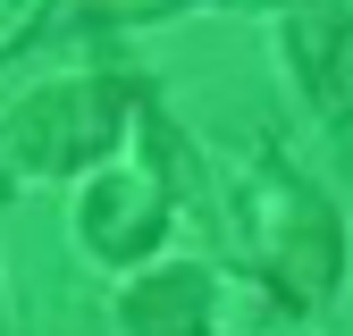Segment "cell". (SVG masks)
<instances>
[{"instance_id":"cell-4","label":"cell","mask_w":353,"mask_h":336,"mask_svg":"<svg viewBox=\"0 0 353 336\" xmlns=\"http://www.w3.org/2000/svg\"><path fill=\"white\" fill-rule=\"evenodd\" d=\"M118 319L135 328V336H202V328L219 319V277H210L202 261L152 269V277H135V286H126Z\"/></svg>"},{"instance_id":"cell-6","label":"cell","mask_w":353,"mask_h":336,"mask_svg":"<svg viewBox=\"0 0 353 336\" xmlns=\"http://www.w3.org/2000/svg\"><path fill=\"white\" fill-rule=\"evenodd\" d=\"M0 25H42V9H0ZM0 51H9V34H0Z\"/></svg>"},{"instance_id":"cell-3","label":"cell","mask_w":353,"mask_h":336,"mask_svg":"<svg viewBox=\"0 0 353 336\" xmlns=\"http://www.w3.org/2000/svg\"><path fill=\"white\" fill-rule=\"evenodd\" d=\"M168 185H176V168H110L84 193V244L101 261H135L168 219Z\"/></svg>"},{"instance_id":"cell-1","label":"cell","mask_w":353,"mask_h":336,"mask_svg":"<svg viewBox=\"0 0 353 336\" xmlns=\"http://www.w3.org/2000/svg\"><path fill=\"white\" fill-rule=\"evenodd\" d=\"M244 227H252V261H261V286L278 294V311H320L336 294V277H345V227H336V210L312 185H294L286 168H252Z\"/></svg>"},{"instance_id":"cell-5","label":"cell","mask_w":353,"mask_h":336,"mask_svg":"<svg viewBox=\"0 0 353 336\" xmlns=\"http://www.w3.org/2000/svg\"><path fill=\"white\" fill-rule=\"evenodd\" d=\"M320 101L353 109V17H345V34H336V67H328V93H320Z\"/></svg>"},{"instance_id":"cell-2","label":"cell","mask_w":353,"mask_h":336,"mask_svg":"<svg viewBox=\"0 0 353 336\" xmlns=\"http://www.w3.org/2000/svg\"><path fill=\"white\" fill-rule=\"evenodd\" d=\"M126 84L110 76H59L42 84V93H26L9 109V168H26V177H68V168H93L118 151L126 135Z\"/></svg>"}]
</instances>
